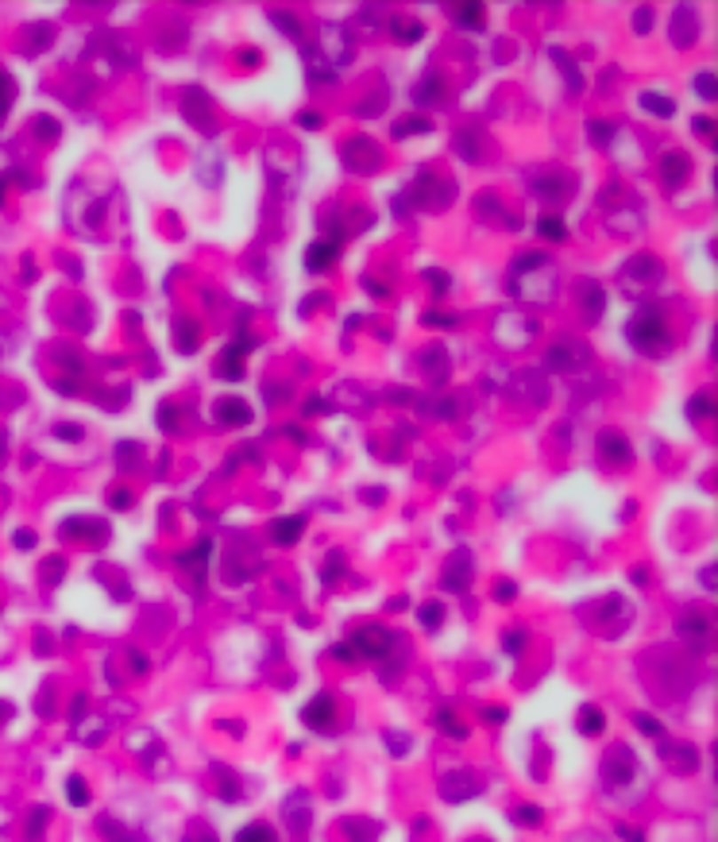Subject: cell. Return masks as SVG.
Here are the masks:
<instances>
[{
	"label": "cell",
	"mask_w": 718,
	"mask_h": 842,
	"mask_svg": "<svg viewBox=\"0 0 718 842\" xmlns=\"http://www.w3.org/2000/svg\"><path fill=\"white\" fill-rule=\"evenodd\" d=\"M333 715H336V707H333V700L325 695V700H313V703H309L305 723L313 727V730H328V727H333Z\"/></svg>",
	"instance_id": "6da1fadb"
},
{
	"label": "cell",
	"mask_w": 718,
	"mask_h": 842,
	"mask_svg": "<svg viewBox=\"0 0 718 842\" xmlns=\"http://www.w3.org/2000/svg\"><path fill=\"white\" fill-rule=\"evenodd\" d=\"M540 232H545L548 240H560V236H564V228H560L556 217H545V220H540Z\"/></svg>",
	"instance_id": "9c48e42d"
},
{
	"label": "cell",
	"mask_w": 718,
	"mask_h": 842,
	"mask_svg": "<svg viewBox=\"0 0 718 842\" xmlns=\"http://www.w3.org/2000/svg\"><path fill=\"white\" fill-rule=\"evenodd\" d=\"M456 16L463 20V24H483V12H479V4H456Z\"/></svg>",
	"instance_id": "8992f818"
},
{
	"label": "cell",
	"mask_w": 718,
	"mask_h": 842,
	"mask_svg": "<svg viewBox=\"0 0 718 842\" xmlns=\"http://www.w3.org/2000/svg\"><path fill=\"white\" fill-rule=\"evenodd\" d=\"M302 518H290V522H274V541H294L297 534H302Z\"/></svg>",
	"instance_id": "277c9868"
},
{
	"label": "cell",
	"mask_w": 718,
	"mask_h": 842,
	"mask_svg": "<svg viewBox=\"0 0 718 842\" xmlns=\"http://www.w3.org/2000/svg\"><path fill=\"white\" fill-rule=\"evenodd\" d=\"M583 735H595V730H603V715L595 711V707H583Z\"/></svg>",
	"instance_id": "5b68a950"
},
{
	"label": "cell",
	"mask_w": 718,
	"mask_h": 842,
	"mask_svg": "<svg viewBox=\"0 0 718 842\" xmlns=\"http://www.w3.org/2000/svg\"><path fill=\"white\" fill-rule=\"evenodd\" d=\"M680 163H683L680 155H668V166H665V171H668V179H680V171H683Z\"/></svg>",
	"instance_id": "7c38bea8"
},
{
	"label": "cell",
	"mask_w": 718,
	"mask_h": 842,
	"mask_svg": "<svg viewBox=\"0 0 718 842\" xmlns=\"http://www.w3.org/2000/svg\"><path fill=\"white\" fill-rule=\"evenodd\" d=\"M70 800H77V804L90 800V792H85V784H82V781H70Z\"/></svg>",
	"instance_id": "8fae6325"
},
{
	"label": "cell",
	"mask_w": 718,
	"mask_h": 842,
	"mask_svg": "<svg viewBox=\"0 0 718 842\" xmlns=\"http://www.w3.org/2000/svg\"><path fill=\"white\" fill-rule=\"evenodd\" d=\"M240 842H271V830L267 827H248V830H240Z\"/></svg>",
	"instance_id": "ba28073f"
},
{
	"label": "cell",
	"mask_w": 718,
	"mask_h": 842,
	"mask_svg": "<svg viewBox=\"0 0 718 842\" xmlns=\"http://www.w3.org/2000/svg\"><path fill=\"white\" fill-rule=\"evenodd\" d=\"M309 271H317V267H328L333 263V243H317V248H309Z\"/></svg>",
	"instance_id": "3957f363"
},
{
	"label": "cell",
	"mask_w": 718,
	"mask_h": 842,
	"mask_svg": "<svg viewBox=\"0 0 718 842\" xmlns=\"http://www.w3.org/2000/svg\"><path fill=\"white\" fill-rule=\"evenodd\" d=\"M356 646L367 653V657H383L386 646H391V638H386L383 630H363V634H356Z\"/></svg>",
	"instance_id": "7a4b0ae2"
},
{
	"label": "cell",
	"mask_w": 718,
	"mask_h": 842,
	"mask_svg": "<svg viewBox=\"0 0 718 842\" xmlns=\"http://www.w3.org/2000/svg\"><path fill=\"white\" fill-rule=\"evenodd\" d=\"M645 108H649V113L668 116V113H672V101H668V97H653V93H649V97H645Z\"/></svg>",
	"instance_id": "52a82bcc"
},
{
	"label": "cell",
	"mask_w": 718,
	"mask_h": 842,
	"mask_svg": "<svg viewBox=\"0 0 718 842\" xmlns=\"http://www.w3.org/2000/svg\"><path fill=\"white\" fill-rule=\"evenodd\" d=\"M603 449H606V452H611V457H614V460H626V457H629V452H626L622 445H618V437H606V441H603Z\"/></svg>",
	"instance_id": "30bf717a"
}]
</instances>
